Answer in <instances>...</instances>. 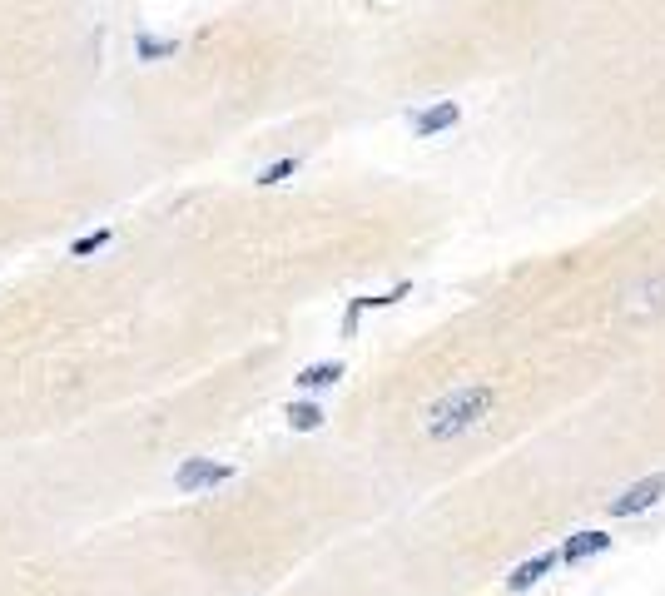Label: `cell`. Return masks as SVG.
<instances>
[{
    "label": "cell",
    "mask_w": 665,
    "mask_h": 596,
    "mask_svg": "<svg viewBox=\"0 0 665 596\" xmlns=\"http://www.w3.org/2000/svg\"><path fill=\"white\" fill-rule=\"evenodd\" d=\"M492 408H497V393L487 383H467V388H457V393H447L427 408V438L452 443V438L472 433L482 418H492Z\"/></svg>",
    "instance_id": "cell-1"
},
{
    "label": "cell",
    "mask_w": 665,
    "mask_h": 596,
    "mask_svg": "<svg viewBox=\"0 0 665 596\" xmlns=\"http://www.w3.org/2000/svg\"><path fill=\"white\" fill-rule=\"evenodd\" d=\"M229 477H234V467H229V462H214V457H189V462H179L174 487H179V492H209V487H224Z\"/></svg>",
    "instance_id": "cell-2"
},
{
    "label": "cell",
    "mask_w": 665,
    "mask_h": 596,
    "mask_svg": "<svg viewBox=\"0 0 665 596\" xmlns=\"http://www.w3.org/2000/svg\"><path fill=\"white\" fill-rule=\"evenodd\" d=\"M665 497V472L656 477H641V482H631L621 497H611V517H641L646 507H656Z\"/></svg>",
    "instance_id": "cell-3"
},
{
    "label": "cell",
    "mask_w": 665,
    "mask_h": 596,
    "mask_svg": "<svg viewBox=\"0 0 665 596\" xmlns=\"http://www.w3.org/2000/svg\"><path fill=\"white\" fill-rule=\"evenodd\" d=\"M462 120V105L457 100H442V105H432V110H422V115H412V130L422 135V140H432V135H442V130H452Z\"/></svg>",
    "instance_id": "cell-4"
},
{
    "label": "cell",
    "mask_w": 665,
    "mask_h": 596,
    "mask_svg": "<svg viewBox=\"0 0 665 596\" xmlns=\"http://www.w3.org/2000/svg\"><path fill=\"white\" fill-rule=\"evenodd\" d=\"M611 547V532H576V537H566V547H561V562H586V557H596V552H606Z\"/></svg>",
    "instance_id": "cell-5"
},
{
    "label": "cell",
    "mask_w": 665,
    "mask_h": 596,
    "mask_svg": "<svg viewBox=\"0 0 665 596\" xmlns=\"http://www.w3.org/2000/svg\"><path fill=\"white\" fill-rule=\"evenodd\" d=\"M551 567H556V557H551V552H541V557L522 562V567H517V572L507 577V587H512V592H527V587H536V582H541V577H546Z\"/></svg>",
    "instance_id": "cell-6"
},
{
    "label": "cell",
    "mask_w": 665,
    "mask_h": 596,
    "mask_svg": "<svg viewBox=\"0 0 665 596\" xmlns=\"http://www.w3.org/2000/svg\"><path fill=\"white\" fill-rule=\"evenodd\" d=\"M134 55H139L144 65H154V60H169V55H179V40H154L149 30H139V35H134Z\"/></svg>",
    "instance_id": "cell-7"
},
{
    "label": "cell",
    "mask_w": 665,
    "mask_h": 596,
    "mask_svg": "<svg viewBox=\"0 0 665 596\" xmlns=\"http://www.w3.org/2000/svg\"><path fill=\"white\" fill-rule=\"evenodd\" d=\"M343 378V363H313L298 373V388H333Z\"/></svg>",
    "instance_id": "cell-8"
},
{
    "label": "cell",
    "mask_w": 665,
    "mask_h": 596,
    "mask_svg": "<svg viewBox=\"0 0 665 596\" xmlns=\"http://www.w3.org/2000/svg\"><path fill=\"white\" fill-rule=\"evenodd\" d=\"M288 428H293V433L323 428V408H318V403H288Z\"/></svg>",
    "instance_id": "cell-9"
},
{
    "label": "cell",
    "mask_w": 665,
    "mask_h": 596,
    "mask_svg": "<svg viewBox=\"0 0 665 596\" xmlns=\"http://www.w3.org/2000/svg\"><path fill=\"white\" fill-rule=\"evenodd\" d=\"M110 239H115V229H95V234H85V239L70 244V259H90V254H100Z\"/></svg>",
    "instance_id": "cell-10"
},
{
    "label": "cell",
    "mask_w": 665,
    "mask_h": 596,
    "mask_svg": "<svg viewBox=\"0 0 665 596\" xmlns=\"http://www.w3.org/2000/svg\"><path fill=\"white\" fill-rule=\"evenodd\" d=\"M636 308H665V279L661 284H651V289H636Z\"/></svg>",
    "instance_id": "cell-11"
},
{
    "label": "cell",
    "mask_w": 665,
    "mask_h": 596,
    "mask_svg": "<svg viewBox=\"0 0 665 596\" xmlns=\"http://www.w3.org/2000/svg\"><path fill=\"white\" fill-rule=\"evenodd\" d=\"M293 169H298V159H278V164H268L264 174H259V184H283Z\"/></svg>",
    "instance_id": "cell-12"
}]
</instances>
